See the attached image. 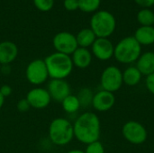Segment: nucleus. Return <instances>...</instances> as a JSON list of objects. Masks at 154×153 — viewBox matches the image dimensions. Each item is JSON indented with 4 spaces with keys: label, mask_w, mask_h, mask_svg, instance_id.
I'll use <instances>...</instances> for the list:
<instances>
[{
    "label": "nucleus",
    "mask_w": 154,
    "mask_h": 153,
    "mask_svg": "<svg viewBox=\"0 0 154 153\" xmlns=\"http://www.w3.org/2000/svg\"><path fill=\"white\" fill-rule=\"evenodd\" d=\"M145 85H146V88L147 90L154 95V73L149 75L146 77V80H145Z\"/></svg>",
    "instance_id": "nucleus-27"
},
{
    "label": "nucleus",
    "mask_w": 154,
    "mask_h": 153,
    "mask_svg": "<svg viewBox=\"0 0 154 153\" xmlns=\"http://www.w3.org/2000/svg\"><path fill=\"white\" fill-rule=\"evenodd\" d=\"M122 134L129 143L134 145H141L144 143L148 138L146 128L137 121L126 122L123 125Z\"/></svg>",
    "instance_id": "nucleus-7"
},
{
    "label": "nucleus",
    "mask_w": 154,
    "mask_h": 153,
    "mask_svg": "<svg viewBox=\"0 0 154 153\" xmlns=\"http://www.w3.org/2000/svg\"><path fill=\"white\" fill-rule=\"evenodd\" d=\"M101 0H79V8L85 13H91L97 10Z\"/></svg>",
    "instance_id": "nucleus-23"
},
{
    "label": "nucleus",
    "mask_w": 154,
    "mask_h": 153,
    "mask_svg": "<svg viewBox=\"0 0 154 153\" xmlns=\"http://www.w3.org/2000/svg\"><path fill=\"white\" fill-rule=\"evenodd\" d=\"M134 39L142 45H152L154 43L153 26H141L134 32Z\"/></svg>",
    "instance_id": "nucleus-17"
},
{
    "label": "nucleus",
    "mask_w": 154,
    "mask_h": 153,
    "mask_svg": "<svg viewBox=\"0 0 154 153\" xmlns=\"http://www.w3.org/2000/svg\"><path fill=\"white\" fill-rule=\"evenodd\" d=\"M51 79H66L73 71L71 57L63 53L54 52L44 59Z\"/></svg>",
    "instance_id": "nucleus-2"
},
{
    "label": "nucleus",
    "mask_w": 154,
    "mask_h": 153,
    "mask_svg": "<svg viewBox=\"0 0 154 153\" xmlns=\"http://www.w3.org/2000/svg\"><path fill=\"white\" fill-rule=\"evenodd\" d=\"M66 153H85V152H84V151L75 149V150H70V151H69L68 152H66Z\"/></svg>",
    "instance_id": "nucleus-33"
},
{
    "label": "nucleus",
    "mask_w": 154,
    "mask_h": 153,
    "mask_svg": "<svg viewBox=\"0 0 154 153\" xmlns=\"http://www.w3.org/2000/svg\"><path fill=\"white\" fill-rule=\"evenodd\" d=\"M5 97L2 96V94L0 93V109L3 107V106H4V103H5Z\"/></svg>",
    "instance_id": "nucleus-32"
},
{
    "label": "nucleus",
    "mask_w": 154,
    "mask_h": 153,
    "mask_svg": "<svg viewBox=\"0 0 154 153\" xmlns=\"http://www.w3.org/2000/svg\"><path fill=\"white\" fill-rule=\"evenodd\" d=\"M51 96V100L61 103L68 96L71 94L69 84L66 79H51L46 88Z\"/></svg>",
    "instance_id": "nucleus-11"
},
{
    "label": "nucleus",
    "mask_w": 154,
    "mask_h": 153,
    "mask_svg": "<svg viewBox=\"0 0 154 153\" xmlns=\"http://www.w3.org/2000/svg\"><path fill=\"white\" fill-rule=\"evenodd\" d=\"M116 27L115 16L108 11H99L94 14L90 20V29L97 38H107L113 34Z\"/></svg>",
    "instance_id": "nucleus-5"
},
{
    "label": "nucleus",
    "mask_w": 154,
    "mask_h": 153,
    "mask_svg": "<svg viewBox=\"0 0 154 153\" xmlns=\"http://www.w3.org/2000/svg\"><path fill=\"white\" fill-rule=\"evenodd\" d=\"M74 138L86 145L99 141L101 123L98 116L93 112L81 114L73 124Z\"/></svg>",
    "instance_id": "nucleus-1"
},
{
    "label": "nucleus",
    "mask_w": 154,
    "mask_h": 153,
    "mask_svg": "<svg viewBox=\"0 0 154 153\" xmlns=\"http://www.w3.org/2000/svg\"><path fill=\"white\" fill-rule=\"evenodd\" d=\"M76 39H77L79 47L88 49V47L92 46V44L97 39V36L90 28H86V29L81 30L77 34Z\"/></svg>",
    "instance_id": "nucleus-19"
},
{
    "label": "nucleus",
    "mask_w": 154,
    "mask_h": 153,
    "mask_svg": "<svg viewBox=\"0 0 154 153\" xmlns=\"http://www.w3.org/2000/svg\"><path fill=\"white\" fill-rule=\"evenodd\" d=\"M52 42L57 52L69 56L72 55V53L79 48L76 36L68 32H61L56 34Z\"/></svg>",
    "instance_id": "nucleus-9"
},
{
    "label": "nucleus",
    "mask_w": 154,
    "mask_h": 153,
    "mask_svg": "<svg viewBox=\"0 0 154 153\" xmlns=\"http://www.w3.org/2000/svg\"><path fill=\"white\" fill-rule=\"evenodd\" d=\"M137 21L142 26H152L154 24V13L144 8L137 14Z\"/></svg>",
    "instance_id": "nucleus-22"
},
{
    "label": "nucleus",
    "mask_w": 154,
    "mask_h": 153,
    "mask_svg": "<svg viewBox=\"0 0 154 153\" xmlns=\"http://www.w3.org/2000/svg\"><path fill=\"white\" fill-rule=\"evenodd\" d=\"M91 47L93 55L99 60L106 61L114 57L115 46L107 38H97Z\"/></svg>",
    "instance_id": "nucleus-12"
},
{
    "label": "nucleus",
    "mask_w": 154,
    "mask_h": 153,
    "mask_svg": "<svg viewBox=\"0 0 154 153\" xmlns=\"http://www.w3.org/2000/svg\"><path fill=\"white\" fill-rule=\"evenodd\" d=\"M25 77L27 81L33 86L39 87L44 84L50 78L44 60H32L25 69Z\"/></svg>",
    "instance_id": "nucleus-6"
},
{
    "label": "nucleus",
    "mask_w": 154,
    "mask_h": 153,
    "mask_svg": "<svg viewBox=\"0 0 154 153\" xmlns=\"http://www.w3.org/2000/svg\"><path fill=\"white\" fill-rule=\"evenodd\" d=\"M25 98L30 104L31 108L38 110L46 108L51 102V98L48 90L41 87H36L31 89L27 93Z\"/></svg>",
    "instance_id": "nucleus-10"
},
{
    "label": "nucleus",
    "mask_w": 154,
    "mask_h": 153,
    "mask_svg": "<svg viewBox=\"0 0 154 153\" xmlns=\"http://www.w3.org/2000/svg\"><path fill=\"white\" fill-rule=\"evenodd\" d=\"M61 106L62 109L64 110V112H66L67 114H75L79 111V109L81 107L79 101L77 97V96L75 95H69L61 103Z\"/></svg>",
    "instance_id": "nucleus-20"
},
{
    "label": "nucleus",
    "mask_w": 154,
    "mask_h": 153,
    "mask_svg": "<svg viewBox=\"0 0 154 153\" xmlns=\"http://www.w3.org/2000/svg\"><path fill=\"white\" fill-rule=\"evenodd\" d=\"M71 60L74 67L78 69H87L92 62V53L86 48L79 47L71 55Z\"/></svg>",
    "instance_id": "nucleus-15"
},
{
    "label": "nucleus",
    "mask_w": 154,
    "mask_h": 153,
    "mask_svg": "<svg viewBox=\"0 0 154 153\" xmlns=\"http://www.w3.org/2000/svg\"><path fill=\"white\" fill-rule=\"evenodd\" d=\"M12 92H13V89H12V87L9 85H6L5 84V85H3V86L0 87V93L2 94V96L5 98L10 96L11 94H12Z\"/></svg>",
    "instance_id": "nucleus-29"
},
{
    "label": "nucleus",
    "mask_w": 154,
    "mask_h": 153,
    "mask_svg": "<svg viewBox=\"0 0 154 153\" xmlns=\"http://www.w3.org/2000/svg\"><path fill=\"white\" fill-rule=\"evenodd\" d=\"M16 107H17V110H18L19 112H21V113L28 112V111L31 109V106H30V104L28 103V101H27L26 98L20 99V100L17 102Z\"/></svg>",
    "instance_id": "nucleus-26"
},
{
    "label": "nucleus",
    "mask_w": 154,
    "mask_h": 153,
    "mask_svg": "<svg viewBox=\"0 0 154 153\" xmlns=\"http://www.w3.org/2000/svg\"><path fill=\"white\" fill-rule=\"evenodd\" d=\"M64 6L69 11H74L79 8V0H64Z\"/></svg>",
    "instance_id": "nucleus-28"
},
{
    "label": "nucleus",
    "mask_w": 154,
    "mask_h": 153,
    "mask_svg": "<svg viewBox=\"0 0 154 153\" xmlns=\"http://www.w3.org/2000/svg\"><path fill=\"white\" fill-rule=\"evenodd\" d=\"M77 97H78V99L79 101V104H80L81 107H88V106H92L94 93L88 87H82L79 91L78 95H77Z\"/></svg>",
    "instance_id": "nucleus-21"
},
{
    "label": "nucleus",
    "mask_w": 154,
    "mask_h": 153,
    "mask_svg": "<svg viewBox=\"0 0 154 153\" xmlns=\"http://www.w3.org/2000/svg\"><path fill=\"white\" fill-rule=\"evenodd\" d=\"M123 72L116 66L106 68L100 77V85L103 90L115 93L118 91L123 85Z\"/></svg>",
    "instance_id": "nucleus-8"
},
{
    "label": "nucleus",
    "mask_w": 154,
    "mask_h": 153,
    "mask_svg": "<svg viewBox=\"0 0 154 153\" xmlns=\"http://www.w3.org/2000/svg\"><path fill=\"white\" fill-rule=\"evenodd\" d=\"M48 134L52 144L60 147L68 145L74 139L73 124L63 117L55 118L49 125Z\"/></svg>",
    "instance_id": "nucleus-3"
},
{
    "label": "nucleus",
    "mask_w": 154,
    "mask_h": 153,
    "mask_svg": "<svg viewBox=\"0 0 154 153\" xmlns=\"http://www.w3.org/2000/svg\"><path fill=\"white\" fill-rule=\"evenodd\" d=\"M116 104V96L114 93L100 90L94 94L92 106L95 110L98 112H106L112 109V107Z\"/></svg>",
    "instance_id": "nucleus-13"
},
{
    "label": "nucleus",
    "mask_w": 154,
    "mask_h": 153,
    "mask_svg": "<svg viewBox=\"0 0 154 153\" xmlns=\"http://www.w3.org/2000/svg\"><path fill=\"white\" fill-rule=\"evenodd\" d=\"M143 76H149L154 73V52L147 51L139 57L135 66Z\"/></svg>",
    "instance_id": "nucleus-16"
},
{
    "label": "nucleus",
    "mask_w": 154,
    "mask_h": 153,
    "mask_svg": "<svg viewBox=\"0 0 154 153\" xmlns=\"http://www.w3.org/2000/svg\"><path fill=\"white\" fill-rule=\"evenodd\" d=\"M18 55V48L12 41L0 42V65H9L15 60Z\"/></svg>",
    "instance_id": "nucleus-14"
},
{
    "label": "nucleus",
    "mask_w": 154,
    "mask_h": 153,
    "mask_svg": "<svg viewBox=\"0 0 154 153\" xmlns=\"http://www.w3.org/2000/svg\"><path fill=\"white\" fill-rule=\"evenodd\" d=\"M142 77L143 75L135 66H130L123 72V83L129 87H134L140 83Z\"/></svg>",
    "instance_id": "nucleus-18"
},
{
    "label": "nucleus",
    "mask_w": 154,
    "mask_h": 153,
    "mask_svg": "<svg viewBox=\"0 0 154 153\" xmlns=\"http://www.w3.org/2000/svg\"><path fill=\"white\" fill-rule=\"evenodd\" d=\"M35 6L41 11H49L53 6V0H33Z\"/></svg>",
    "instance_id": "nucleus-25"
},
{
    "label": "nucleus",
    "mask_w": 154,
    "mask_h": 153,
    "mask_svg": "<svg viewBox=\"0 0 154 153\" xmlns=\"http://www.w3.org/2000/svg\"><path fill=\"white\" fill-rule=\"evenodd\" d=\"M142 54V46L134 36L122 39L116 46L114 57L122 64H132L136 62Z\"/></svg>",
    "instance_id": "nucleus-4"
},
{
    "label": "nucleus",
    "mask_w": 154,
    "mask_h": 153,
    "mask_svg": "<svg viewBox=\"0 0 154 153\" xmlns=\"http://www.w3.org/2000/svg\"><path fill=\"white\" fill-rule=\"evenodd\" d=\"M85 153H105V147L103 143L99 141L91 142L87 145L85 151Z\"/></svg>",
    "instance_id": "nucleus-24"
},
{
    "label": "nucleus",
    "mask_w": 154,
    "mask_h": 153,
    "mask_svg": "<svg viewBox=\"0 0 154 153\" xmlns=\"http://www.w3.org/2000/svg\"><path fill=\"white\" fill-rule=\"evenodd\" d=\"M134 1L138 5L144 7V8L151 7L154 5V0H134Z\"/></svg>",
    "instance_id": "nucleus-30"
},
{
    "label": "nucleus",
    "mask_w": 154,
    "mask_h": 153,
    "mask_svg": "<svg viewBox=\"0 0 154 153\" xmlns=\"http://www.w3.org/2000/svg\"><path fill=\"white\" fill-rule=\"evenodd\" d=\"M1 71H2L3 74L8 75V74L11 73V68H10L9 65H2V67H1Z\"/></svg>",
    "instance_id": "nucleus-31"
}]
</instances>
